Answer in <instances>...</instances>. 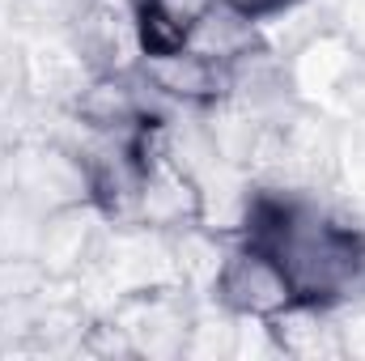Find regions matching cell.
<instances>
[{
  "instance_id": "obj_1",
  "label": "cell",
  "mask_w": 365,
  "mask_h": 361,
  "mask_svg": "<svg viewBox=\"0 0 365 361\" xmlns=\"http://www.w3.org/2000/svg\"><path fill=\"white\" fill-rule=\"evenodd\" d=\"M242 21H255V17H268V13H276V9H289L293 0H225Z\"/></svg>"
}]
</instances>
